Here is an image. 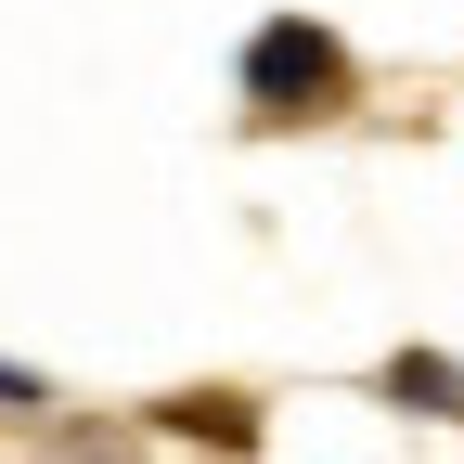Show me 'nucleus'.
<instances>
[{"label":"nucleus","instance_id":"f257e3e1","mask_svg":"<svg viewBox=\"0 0 464 464\" xmlns=\"http://www.w3.org/2000/svg\"><path fill=\"white\" fill-rule=\"evenodd\" d=\"M246 91H258L271 116H323V103L348 91V52H335L323 26H258V39H246Z\"/></svg>","mask_w":464,"mask_h":464},{"label":"nucleus","instance_id":"f03ea898","mask_svg":"<svg viewBox=\"0 0 464 464\" xmlns=\"http://www.w3.org/2000/svg\"><path fill=\"white\" fill-rule=\"evenodd\" d=\"M387 400H413V413H464V374L439 362V348H400V362H387Z\"/></svg>","mask_w":464,"mask_h":464},{"label":"nucleus","instance_id":"7ed1b4c3","mask_svg":"<svg viewBox=\"0 0 464 464\" xmlns=\"http://www.w3.org/2000/svg\"><path fill=\"white\" fill-rule=\"evenodd\" d=\"M168 426H194V439H219V451H232V439H246V400H219V387H207V400H181Z\"/></svg>","mask_w":464,"mask_h":464},{"label":"nucleus","instance_id":"20e7f679","mask_svg":"<svg viewBox=\"0 0 464 464\" xmlns=\"http://www.w3.org/2000/svg\"><path fill=\"white\" fill-rule=\"evenodd\" d=\"M0 400H14V413H26V400H39V374H14V362H0Z\"/></svg>","mask_w":464,"mask_h":464}]
</instances>
